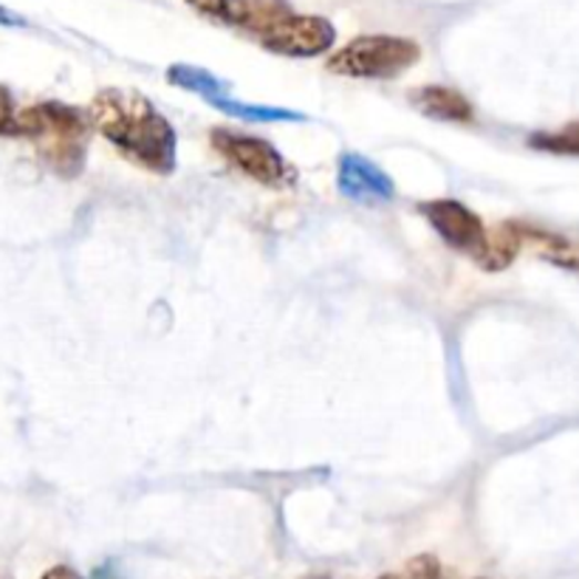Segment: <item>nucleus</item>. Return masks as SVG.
Instances as JSON below:
<instances>
[{
    "mask_svg": "<svg viewBox=\"0 0 579 579\" xmlns=\"http://www.w3.org/2000/svg\"><path fill=\"white\" fill-rule=\"evenodd\" d=\"M91 122L116 151L145 167L170 176L178 162V136L147 96L136 91L105 89L91 102Z\"/></svg>",
    "mask_w": 579,
    "mask_h": 579,
    "instance_id": "f257e3e1",
    "label": "nucleus"
},
{
    "mask_svg": "<svg viewBox=\"0 0 579 579\" xmlns=\"http://www.w3.org/2000/svg\"><path fill=\"white\" fill-rule=\"evenodd\" d=\"M20 136L43 142V158L60 176H76L85 162V131L89 120L63 102H43L18 114Z\"/></svg>",
    "mask_w": 579,
    "mask_h": 579,
    "instance_id": "f03ea898",
    "label": "nucleus"
},
{
    "mask_svg": "<svg viewBox=\"0 0 579 579\" xmlns=\"http://www.w3.org/2000/svg\"><path fill=\"white\" fill-rule=\"evenodd\" d=\"M422 60L418 43L393 34H365L342 45L334 58L328 60V71L353 80H393Z\"/></svg>",
    "mask_w": 579,
    "mask_h": 579,
    "instance_id": "7ed1b4c3",
    "label": "nucleus"
},
{
    "mask_svg": "<svg viewBox=\"0 0 579 579\" xmlns=\"http://www.w3.org/2000/svg\"><path fill=\"white\" fill-rule=\"evenodd\" d=\"M209 139H213L215 151L227 158L235 170H240L252 182L263 184V187H289V184H294V167L286 162L283 153L271 142L249 136V133L229 131V127H215Z\"/></svg>",
    "mask_w": 579,
    "mask_h": 579,
    "instance_id": "20e7f679",
    "label": "nucleus"
},
{
    "mask_svg": "<svg viewBox=\"0 0 579 579\" xmlns=\"http://www.w3.org/2000/svg\"><path fill=\"white\" fill-rule=\"evenodd\" d=\"M418 213L427 218L430 227L438 232V238L449 249L473 258L480 266L486 249H489V229L484 227V220L475 209L455 201V198H433V201H424Z\"/></svg>",
    "mask_w": 579,
    "mask_h": 579,
    "instance_id": "39448f33",
    "label": "nucleus"
},
{
    "mask_svg": "<svg viewBox=\"0 0 579 579\" xmlns=\"http://www.w3.org/2000/svg\"><path fill=\"white\" fill-rule=\"evenodd\" d=\"M337 43L334 23L317 14H286L260 34V45L280 58H317Z\"/></svg>",
    "mask_w": 579,
    "mask_h": 579,
    "instance_id": "423d86ee",
    "label": "nucleus"
},
{
    "mask_svg": "<svg viewBox=\"0 0 579 579\" xmlns=\"http://www.w3.org/2000/svg\"><path fill=\"white\" fill-rule=\"evenodd\" d=\"M187 7L218 20V23L238 25V29L255 34H263L269 25L291 14L286 0H187Z\"/></svg>",
    "mask_w": 579,
    "mask_h": 579,
    "instance_id": "0eeeda50",
    "label": "nucleus"
},
{
    "mask_svg": "<svg viewBox=\"0 0 579 579\" xmlns=\"http://www.w3.org/2000/svg\"><path fill=\"white\" fill-rule=\"evenodd\" d=\"M337 187L342 196L353 204H384L396 193V184L387 173L365 158L362 153H342L340 170H337Z\"/></svg>",
    "mask_w": 579,
    "mask_h": 579,
    "instance_id": "6e6552de",
    "label": "nucleus"
},
{
    "mask_svg": "<svg viewBox=\"0 0 579 579\" xmlns=\"http://www.w3.org/2000/svg\"><path fill=\"white\" fill-rule=\"evenodd\" d=\"M410 102L422 111L424 116L438 122H473L475 111L473 102L466 100L461 91L447 89V85H424L410 94Z\"/></svg>",
    "mask_w": 579,
    "mask_h": 579,
    "instance_id": "1a4fd4ad",
    "label": "nucleus"
},
{
    "mask_svg": "<svg viewBox=\"0 0 579 579\" xmlns=\"http://www.w3.org/2000/svg\"><path fill=\"white\" fill-rule=\"evenodd\" d=\"M520 238L523 246H529L537 258L548 260V263L560 266V269L573 271L579 275V244L577 240H568L562 235L546 232V229H535L520 224Z\"/></svg>",
    "mask_w": 579,
    "mask_h": 579,
    "instance_id": "9d476101",
    "label": "nucleus"
},
{
    "mask_svg": "<svg viewBox=\"0 0 579 579\" xmlns=\"http://www.w3.org/2000/svg\"><path fill=\"white\" fill-rule=\"evenodd\" d=\"M520 249H523L520 224H517V220H506V224H500L495 232H489V249H486L484 260H480V269L504 271L506 266L517 258Z\"/></svg>",
    "mask_w": 579,
    "mask_h": 579,
    "instance_id": "9b49d317",
    "label": "nucleus"
},
{
    "mask_svg": "<svg viewBox=\"0 0 579 579\" xmlns=\"http://www.w3.org/2000/svg\"><path fill=\"white\" fill-rule=\"evenodd\" d=\"M167 82L189 91V94H201L207 102L218 100V96H227L229 91L227 82L209 74L207 69H198V65H170V69H167Z\"/></svg>",
    "mask_w": 579,
    "mask_h": 579,
    "instance_id": "f8f14e48",
    "label": "nucleus"
},
{
    "mask_svg": "<svg viewBox=\"0 0 579 579\" xmlns=\"http://www.w3.org/2000/svg\"><path fill=\"white\" fill-rule=\"evenodd\" d=\"M209 105H215L218 111H224V114L249 122H306V114H300V111H289V107L275 105H255V102H238L229 100V96L209 100Z\"/></svg>",
    "mask_w": 579,
    "mask_h": 579,
    "instance_id": "ddd939ff",
    "label": "nucleus"
},
{
    "mask_svg": "<svg viewBox=\"0 0 579 579\" xmlns=\"http://www.w3.org/2000/svg\"><path fill=\"white\" fill-rule=\"evenodd\" d=\"M529 147L546 153H557V156H579V122L566 125L555 133H535L529 139Z\"/></svg>",
    "mask_w": 579,
    "mask_h": 579,
    "instance_id": "4468645a",
    "label": "nucleus"
},
{
    "mask_svg": "<svg viewBox=\"0 0 579 579\" xmlns=\"http://www.w3.org/2000/svg\"><path fill=\"white\" fill-rule=\"evenodd\" d=\"M0 136H20L18 111H14L12 94L7 89H0Z\"/></svg>",
    "mask_w": 579,
    "mask_h": 579,
    "instance_id": "2eb2a0df",
    "label": "nucleus"
},
{
    "mask_svg": "<svg viewBox=\"0 0 579 579\" xmlns=\"http://www.w3.org/2000/svg\"><path fill=\"white\" fill-rule=\"evenodd\" d=\"M40 579H82V577L74 571V568L58 566V568H51V571H45Z\"/></svg>",
    "mask_w": 579,
    "mask_h": 579,
    "instance_id": "dca6fc26",
    "label": "nucleus"
},
{
    "mask_svg": "<svg viewBox=\"0 0 579 579\" xmlns=\"http://www.w3.org/2000/svg\"><path fill=\"white\" fill-rule=\"evenodd\" d=\"M0 23H3V25H23V18H18V14L7 12V9L0 7Z\"/></svg>",
    "mask_w": 579,
    "mask_h": 579,
    "instance_id": "f3484780",
    "label": "nucleus"
},
{
    "mask_svg": "<svg viewBox=\"0 0 579 579\" xmlns=\"http://www.w3.org/2000/svg\"><path fill=\"white\" fill-rule=\"evenodd\" d=\"M382 579H407V577H404V573H387V577H382Z\"/></svg>",
    "mask_w": 579,
    "mask_h": 579,
    "instance_id": "a211bd4d",
    "label": "nucleus"
},
{
    "mask_svg": "<svg viewBox=\"0 0 579 579\" xmlns=\"http://www.w3.org/2000/svg\"><path fill=\"white\" fill-rule=\"evenodd\" d=\"M302 579H328V577H322V573H311V577H302Z\"/></svg>",
    "mask_w": 579,
    "mask_h": 579,
    "instance_id": "6ab92c4d",
    "label": "nucleus"
}]
</instances>
